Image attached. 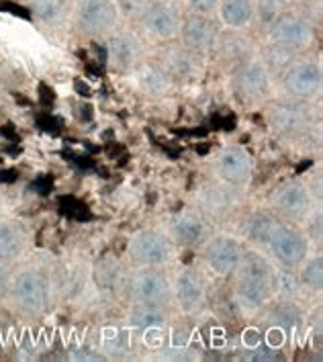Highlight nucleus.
<instances>
[{"mask_svg":"<svg viewBox=\"0 0 323 362\" xmlns=\"http://www.w3.org/2000/svg\"><path fill=\"white\" fill-rule=\"evenodd\" d=\"M305 123V115L299 107L293 105H281L272 111V125L278 132H297Z\"/></svg>","mask_w":323,"mask_h":362,"instance_id":"nucleus-24","label":"nucleus"},{"mask_svg":"<svg viewBox=\"0 0 323 362\" xmlns=\"http://www.w3.org/2000/svg\"><path fill=\"white\" fill-rule=\"evenodd\" d=\"M170 238L178 246H201L207 240V223L199 211H180L172 217Z\"/></svg>","mask_w":323,"mask_h":362,"instance_id":"nucleus-17","label":"nucleus"},{"mask_svg":"<svg viewBox=\"0 0 323 362\" xmlns=\"http://www.w3.org/2000/svg\"><path fill=\"white\" fill-rule=\"evenodd\" d=\"M237 192L235 187H229L225 182L221 185H209L199 192V213L209 219H223L231 211L235 209Z\"/></svg>","mask_w":323,"mask_h":362,"instance_id":"nucleus-18","label":"nucleus"},{"mask_svg":"<svg viewBox=\"0 0 323 362\" xmlns=\"http://www.w3.org/2000/svg\"><path fill=\"white\" fill-rule=\"evenodd\" d=\"M134 76L137 78V84L148 93L164 90L168 86V80H170V76L166 74V70L162 66H148V64H141L134 72Z\"/></svg>","mask_w":323,"mask_h":362,"instance_id":"nucleus-22","label":"nucleus"},{"mask_svg":"<svg viewBox=\"0 0 323 362\" xmlns=\"http://www.w3.org/2000/svg\"><path fill=\"white\" fill-rule=\"evenodd\" d=\"M299 272H297V279H299V285L309 288V291H315L319 293L323 286V260L322 256H315V258H305L303 262L299 264Z\"/></svg>","mask_w":323,"mask_h":362,"instance_id":"nucleus-23","label":"nucleus"},{"mask_svg":"<svg viewBox=\"0 0 323 362\" xmlns=\"http://www.w3.org/2000/svg\"><path fill=\"white\" fill-rule=\"evenodd\" d=\"M37 123H39V127H41V129H45V132H56L57 129V121L56 119H52L49 115H45V117H39Z\"/></svg>","mask_w":323,"mask_h":362,"instance_id":"nucleus-32","label":"nucleus"},{"mask_svg":"<svg viewBox=\"0 0 323 362\" xmlns=\"http://www.w3.org/2000/svg\"><path fill=\"white\" fill-rule=\"evenodd\" d=\"M322 68L313 59H299L288 66L283 84L293 98H313L322 90Z\"/></svg>","mask_w":323,"mask_h":362,"instance_id":"nucleus-14","label":"nucleus"},{"mask_svg":"<svg viewBox=\"0 0 323 362\" xmlns=\"http://www.w3.org/2000/svg\"><path fill=\"white\" fill-rule=\"evenodd\" d=\"M121 17L117 0H80L76 6L78 29L90 37H109L119 29Z\"/></svg>","mask_w":323,"mask_h":362,"instance_id":"nucleus-4","label":"nucleus"},{"mask_svg":"<svg viewBox=\"0 0 323 362\" xmlns=\"http://www.w3.org/2000/svg\"><path fill=\"white\" fill-rule=\"evenodd\" d=\"M162 68L166 70L168 76H172V74L174 76H189L190 72L194 70V54H190L189 49H184V47H178V49H174L166 56Z\"/></svg>","mask_w":323,"mask_h":362,"instance_id":"nucleus-25","label":"nucleus"},{"mask_svg":"<svg viewBox=\"0 0 323 362\" xmlns=\"http://www.w3.org/2000/svg\"><path fill=\"white\" fill-rule=\"evenodd\" d=\"M221 0H189V6L192 13L196 15H211L217 11Z\"/></svg>","mask_w":323,"mask_h":362,"instance_id":"nucleus-29","label":"nucleus"},{"mask_svg":"<svg viewBox=\"0 0 323 362\" xmlns=\"http://www.w3.org/2000/svg\"><path fill=\"white\" fill-rule=\"evenodd\" d=\"M172 299H176L178 307L184 313H199L207 303V288L201 274L192 268L178 270L172 281Z\"/></svg>","mask_w":323,"mask_h":362,"instance_id":"nucleus-13","label":"nucleus"},{"mask_svg":"<svg viewBox=\"0 0 323 362\" xmlns=\"http://www.w3.org/2000/svg\"><path fill=\"white\" fill-rule=\"evenodd\" d=\"M237 90L246 100L260 103L272 93V76L264 59H246L237 72Z\"/></svg>","mask_w":323,"mask_h":362,"instance_id":"nucleus-15","label":"nucleus"},{"mask_svg":"<svg viewBox=\"0 0 323 362\" xmlns=\"http://www.w3.org/2000/svg\"><path fill=\"white\" fill-rule=\"evenodd\" d=\"M268 35L276 52L297 54V52H305L313 43L315 31H313V25L309 23V19H305L303 15L281 13L278 17L272 19Z\"/></svg>","mask_w":323,"mask_h":362,"instance_id":"nucleus-3","label":"nucleus"},{"mask_svg":"<svg viewBox=\"0 0 323 362\" xmlns=\"http://www.w3.org/2000/svg\"><path fill=\"white\" fill-rule=\"evenodd\" d=\"M141 29L155 41H170L178 37L182 17L178 8L166 0H152L148 8L139 15Z\"/></svg>","mask_w":323,"mask_h":362,"instance_id":"nucleus-11","label":"nucleus"},{"mask_svg":"<svg viewBox=\"0 0 323 362\" xmlns=\"http://www.w3.org/2000/svg\"><path fill=\"white\" fill-rule=\"evenodd\" d=\"M19 178V174L15 170H2L0 172V182H6V185H11V182H15Z\"/></svg>","mask_w":323,"mask_h":362,"instance_id":"nucleus-35","label":"nucleus"},{"mask_svg":"<svg viewBox=\"0 0 323 362\" xmlns=\"http://www.w3.org/2000/svg\"><path fill=\"white\" fill-rule=\"evenodd\" d=\"M272 258L285 268H297L309 256V240L290 223H274L266 242Z\"/></svg>","mask_w":323,"mask_h":362,"instance_id":"nucleus-5","label":"nucleus"},{"mask_svg":"<svg viewBox=\"0 0 323 362\" xmlns=\"http://www.w3.org/2000/svg\"><path fill=\"white\" fill-rule=\"evenodd\" d=\"M131 291H134L135 305L166 309L172 301V283L168 281V276L155 267L139 268L134 274Z\"/></svg>","mask_w":323,"mask_h":362,"instance_id":"nucleus-6","label":"nucleus"},{"mask_svg":"<svg viewBox=\"0 0 323 362\" xmlns=\"http://www.w3.org/2000/svg\"><path fill=\"white\" fill-rule=\"evenodd\" d=\"M166 324V313L164 307H148L135 305L131 311V325L139 329H155L160 325Z\"/></svg>","mask_w":323,"mask_h":362,"instance_id":"nucleus-26","label":"nucleus"},{"mask_svg":"<svg viewBox=\"0 0 323 362\" xmlns=\"http://www.w3.org/2000/svg\"><path fill=\"white\" fill-rule=\"evenodd\" d=\"M242 244L235 235L217 233L203 242V260L215 276H229L242 260Z\"/></svg>","mask_w":323,"mask_h":362,"instance_id":"nucleus-7","label":"nucleus"},{"mask_svg":"<svg viewBox=\"0 0 323 362\" xmlns=\"http://www.w3.org/2000/svg\"><path fill=\"white\" fill-rule=\"evenodd\" d=\"M274 223L276 221H272L268 215L260 213V211L252 213L246 221V235L254 244H266L268 235H270V231L274 228Z\"/></svg>","mask_w":323,"mask_h":362,"instance_id":"nucleus-27","label":"nucleus"},{"mask_svg":"<svg viewBox=\"0 0 323 362\" xmlns=\"http://www.w3.org/2000/svg\"><path fill=\"white\" fill-rule=\"evenodd\" d=\"M27 248V229L15 219L0 221V262L17 260Z\"/></svg>","mask_w":323,"mask_h":362,"instance_id":"nucleus-20","label":"nucleus"},{"mask_svg":"<svg viewBox=\"0 0 323 362\" xmlns=\"http://www.w3.org/2000/svg\"><path fill=\"white\" fill-rule=\"evenodd\" d=\"M217 15L221 25H225L228 29L242 31L254 23L258 15V4L256 0H221L217 6Z\"/></svg>","mask_w":323,"mask_h":362,"instance_id":"nucleus-19","label":"nucleus"},{"mask_svg":"<svg viewBox=\"0 0 323 362\" xmlns=\"http://www.w3.org/2000/svg\"><path fill=\"white\" fill-rule=\"evenodd\" d=\"M129 256L139 267H164L174 256V246H172L170 238H166L164 233L146 229L131 238Z\"/></svg>","mask_w":323,"mask_h":362,"instance_id":"nucleus-9","label":"nucleus"},{"mask_svg":"<svg viewBox=\"0 0 323 362\" xmlns=\"http://www.w3.org/2000/svg\"><path fill=\"white\" fill-rule=\"evenodd\" d=\"M235 297L249 309H258L266 303L274 293V268L266 258L249 250L242 254V260L235 268Z\"/></svg>","mask_w":323,"mask_h":362,"instance_id":"nucleus-1","label":"nucleus"},{"mask_svg":"<svg viewBox=\"0 0 323 362\" xmlns=\"http://www.w3.org/2000/svg\"><path fill=\"white\" fill-rule=\"evenodd\" d=\"M8 295L13 297L15 305L25 313H43L52 301V283L47 272L37 267L20 268L19 272L11 276Z\"/></svg>","mask_w":323,"mask_h":362,"instance_id":"nucleus-2","label":"nucleus"},{"mask_svg":"<svg viewBox=\"0 0 323 362\" xmlns=\"http://www.w3.org/2000/svg\"><path fill=\"white\" fill-rule=\"evenodd\" d=\"M8 288H11V272L0 262V301L8 295Z\"/></svg>","mask_w":323,"mask_h":362,"instance_id":"nucleus-31","label":"nucleus"},{"mask_svg":"<svg viewBox=\"0 0 323 362\" xmlns=\"http://www.w3.org/2000/svg\"><path fill=\"white\" fill-rule=\"evenodd\" d=\"M109 68L117 74H134L143 62V43L131 31H113L107 39Z\"/></svg>","mask_w":323,"mask_h":362,"instance_id":"nucleus-10","label":"nucleus"},{"mask_svg":"<svg viewBox=\"0 0 323 362\" xmlns=\"http://www.w3.org/2000/svg\"><path fill=\"white\" fill-rule=\"evenodd\" d=\"M39 95H41V100H43L45 105H52V103H54V98H56L54 90H52L49 86H45V84H41V86H39Z\"/></svg>","mask_w":323,"mask_h":362,"instance_id":"nucleus-34","label":"nucleus"},{"mask_svg":"<svg viewBox=\"0 0 323 362\" xmlns=\"http://www.w3.org/2000/svg\"><path fill=\"white\" fill-rule=\"evenodd\" d=\"M178 37L184 49H189L194 56L209 54L217 47V41L221 37V29L211 19L209 15H196L192 13L190 17L182 21Z\"/></svg>","mask_w":323,"mask_h":362,"instance_id":"nucleus-8","label":"nucleus"},{"mask_svg":"<svg viewBox=\"0 0 323 362\" xmlns=\"http://www.w3.org/2000/svg\"><path fill=\"white\" fill-rule=\"evenodd\" d=\"M215 172H217L221 182L237 189V187H244L249 182L252 172H254V160L244 148L229 146L219 153Z\"/></svg>","mask_w":323,"mask_h":362,"instance_id":"nucleus-16","label":"nucleus"},{"mask_svg":"<svg viewBox=\"0 0 323 362\" xmlns=\"http://www.w3.org/2000/svg\"><path fill=\"white\" fill-rule=\"evenodd\" d=\"M272 207L288 221L301 223L309 219L313 207V194L301 180H288L272 194Z\"/></svg>","mask_w":323,"mask_h":362,"instance_id":"nucleus-12","label":"nucleus"},{"mask_svg":"<svg viewBox=\"0 0 323 362\" xmlns=\"http://www.w3.org/2000/svg\"><path fill=\"white\" fill-rule=\"evenodd\" d=\"M150 2L152 0H117L121 15L123 17H135V19H139V15L148 8Z\"/></svg>","mask_w":323,"mask_h":362,"instance_id":"nucleus-28","label":"nucleus"},{"mask_svg":"<svg viewBox=\"0 0 323 362\" xmlns=\"http://www.w3.org/2000/svg\"><path fill=\"white\" fill-rule=\"evenodd\" d=\"M0 11L11 13V15H15V17H19V19H31V11H29L27 6H23V4L13 2V0H2V2H0Z\"/></svg>","mask_w":323,"mask_h":362,"instance_id":"nucleus-30","label":"nucleus"},{"mask_svg":"<svg viewBox=\"0 0 323 362\" xmlns=\"http://www.w3.org/2000/svg\"><path fill=\"white\" fill-rule=\"evenodd\" d=\"M29 11L43 25L57 27L68 19V0H29Z\"/></svg>","mask_w":323,"mask_h":362,"instance_id":"nucleus-21","label":"nucleus"},{"mask_svg":"<svg viewBox=\"0 0 323 362\" xmlns=\"http://www.w3.org/2000/svg\"><path fill=\"white\" fill-rule=\"evenodd\" d=\"M192 354H189L187 350H174V352H168V350H164V352H160L158 354V358H190Z\"/></svg>","mask_w":323,"mask_h":362,"instance_id":"nucleus-33","label":"nucleus"}]
</instances>
